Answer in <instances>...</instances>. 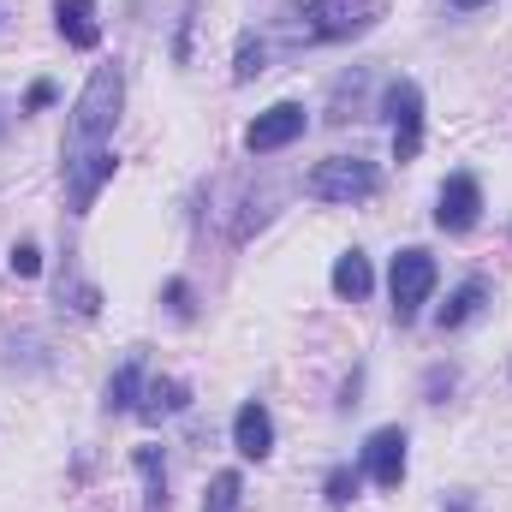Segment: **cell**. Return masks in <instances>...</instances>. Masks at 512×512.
<instances>
[{"instance_id":"obj_1","label":"cell","mask_w":512,"mask_h":512,"mask_svg":"<svg viewBox=\"0 0 512 512\" xmlns=\"http://www.w3.org/2000/svg\"><path fill=\"white\" fill-rule=\"evenodd\" d=\"M126 102V72L120 66H96L90 84L78 90L72 126H66V203L72 215H90L96 191L114 179V120Z\"/></svg>"},{"instance_id":"obj_2","label":"cell","mask_w":512,"mask_h":512,"mask_svg":"<svg viewBox=\"0 0 512 512\" xmlns=\"http://www.w3.org/2000/svg\"><path fill=\"white\" fill-rule=\"evenodd\" d=\"M376 18H382V0H298L286 30L292 42H346V36H364Z\"/></svg>"},{"instance_id":"obj_3","label":"cell","mask_w":512,"mask_h":512,"mask_svg":"<svg viewBox=\"0 0 512 512\" xmlns=\"http://www.w3.org/2000/svg\"><path fill=\"white\" fill-rule=\"evenodd\" d=\"M304 185H310L316 203H364V197L382 191V167L364 161V155H328V161L310 167Z\"/></svg>"},{"instance_id":"obj_4","label":"cell","mask_w":512,"mask_h":512,"mask_svg":"<svg viewBox=\"0 0 512 512\" xmlns=\"http://www.w3.org/2000/svg\"><path fill=\"white\" fill-rule=\"evenodd\" d=\"M387 286H393V322H411V316L429 304V292H435V256L423 251V245L399 251V256H393Z\"/></svg>"},{"instance_id":"obj_5","label":"cell","mask_w":512,"mask_h":512,"mask_svg":"<svg viewBox=\"0 0 512 512\" xmlns=\"http://www.w3.org/2000/svg\"><path fill=\"white\" fill-rule=\"evenodd\" d=\"M387 114H393V161H417V149H423V90H417V78L387 84Z\"/></svg>"},{"instance_id":"obj_6","label":"cell","mask_w":512,"mask_h":512,"mask_svg":"<svg viewBox=\"0 0 512 512\" xmlns=\"http://www.w3.org/2000/svg\"><path fill=\"white\" fill-rule=\"evenodd\" d=\"M304 108L298 102H274L268 114H256L251 126H245V149L251 155H274V149H286V143H298L304 137Z\"/></svg>"},{"instance_id":"obj_7","label":"cell","mask_w":512,"mask_h":512,"mask_svg":"<svg viewBox=\"0 0 512 512\" xmlns=\"http://www.w3.org/2000/svg\"><path fill=\"white\" fill-rule=\"evenodd\" d=\"M477 215H483V185H477L471 173H453V179L441 185L435 227H441V233H471V227H477Z\"/></svg>"},{"instance_id":"obj_8","label":"cell","mask_w":512,"mask_h":512,"mask_svg":"<svg viewBox=\"0 0 512 512\" xmlns=\"http://www.w3.org/2000/svg\"><path fill=\"white\" fill-rule=\"evenodd\" d=\"M364 471H370L376 489H399L405 483V429L399 423H387V429H376L364 441Z\"/></svg>"},{"instance_id":"obj_9","label":"cell","mask_w":512,"mask_h":512,"mask_svg":"<svg viewBox=\"0 0 512 512\" xmlns=\"http://www.w3.org/2000/svg\"><path fill=\"white\" fill-rule=\"evenodd\" d=\"M233 447H239L245 459H268V453H274V417H268L262 399H245V405H239V417H233Z\"/></svg>"},{"instance_id":"obj_10","label":"cell","mask_w":512,"mask_h":512,"mask_svg":"<svg viewBox=\"0 0 512 512\" xmlns=\"http://www.w3.org/2000/svg\"><path fill=\"white\" fill-rule=\"evenodd\" d=\"M191 405V387L173 382V376H155V382L143 387V399H137V417L143 423H161V417H173V411H185Z\"/></svg>"},{"instance_id":"obj_11","label":"cell","mask_w":512,"mask_h":512,"mask_svg":"<svg viewBox=\"0 0 512 512\" xmlns=\"http://www.w3.org/2000/svg\"><path fill=\"white\" fill-rule=\"evenodd\" d=\"M54 18H60V36H66L72 48H96V42H102L96 0H60V6H54Z\"/></svg>"},{"instance_id":"obj_12","label":"cell","mask_w":512,"mask_h":512,"mask_svg":"<svg viewBox=\"0 0 512 512\" xmlns=\"http://www.w3.org/2000/svg\"><path fill=\"white\" fill-rule=\"evenodd\" d=\"M483 304H489V280H465V286H453V298H447V304H441V316H435V322H441V334H447V328H465Z\"/></svg>"},{"instance_id":"obj_13","label":"cell","mask_w":512,"mask_h":512,"mask_svg":"<svg viewBox=\"0 0 512 512\" xmlns=\"http://www.w3.org/2000/svg\"><path fill=\"white\" fill-rule=\"evenodd\" d=\"M131 465L143 471V512H167V465H161V447H137Z\"/></svg>"},{"instance_id":"obj_14","label":"cell","mask_w":512,"mask_h":512,"mask_svg":"<svg viewBox=\"0 0 512 512\" xmlns=\"http://www.w3.org/2000/svg\"><path fill=\"white\" fill-rule=\"evenodd\" d=\"M370 286H376V274H370V256L364 251H346L334 262V292H340V298L358 304V298H370Z\"/></svg>"},{"instance_id":"obj_15","label":"cell","mask_w":512,"mask_h":512,"mask_svg":"<svg viewBox=\"0 0 512 512\" xmlns=\"http://www.w3.org/2000/svg\"><path fill=\"white\" fill-rule=\"evenodd\" d=\"M137 399H143V358H126L108 382V411H137Z\"/></svg>"},{"instance_id":"obj_16","label":"cell","mask_w":512,"mask_h":512,"mask_svg":"<svg viewBox=\"0 0 512 512\" xmlns=\"http://www.w3.org/2000/svg\"><path fill=\"white\" fill-rule=\"evenodd\" d=\"M239 507H245V477L239 471H215L209 495H203V512H239Z\"/></svg>"},{"instance_id":"obj_17","label":"cell","mask_w":512,"mask_h":512,"mask_svg":"<svg viewBox=\"0 0 512 512\" xmlns=\"http://www.w3.org/2000/svg\"><path fill=\"white\" fill-rule=\"evenodd\" d=\"M256 72H268V48H262L256 30H245L239 36V54H233V84H251Z\"/></svg>"},{"instance_id":"obj_18","label":"cell","mask_w":512,"mask_h":512,"mask_svg":"<svg viewBox=\"0 0 512 512\" xmlns=\"http://www.w3.org/2000/svg\"><path fill=\"white\" fill-rule=\"evenodd\" d=\"M352 495H358V471L352 465H334L328 471V507H346Z\"/></svg>"},{"instance_id":"obj_19","label":"cell","mask_w":512,"mask_h":512,"mask_svg":"<svg viewBox=\"0 0 512 512\" xmlns=\"http://www.w3.org/2000/svg\"><path fill=\"white\" fill-rule=\"evenodd\" d=\"M6 262H12V274H24V280H30V274H42V251H36V245H12Z\"/></svg>"},{"instance_id":"obj_20","label":"cell","mask_w":512,"mask_h":512,"mask_svg":"<svg viewBox=\"0 0 512 512\" xmlns=\"http://www.w3.org/2000/svg\"><path fill=\"white\" fill-rule=\"evenodd\" d=\"M54 96H60V90H54V84H48V78H36V84H30V96H24V108H30V114H36V108H48V102H54Z\"/></svg>"},{"instance_id":"obj_21","label":"cell","mask_w":512,"mask_h":512,"mask_svg":"<svg viewBox=\"0 0 512 512\" xmlns=\"http://www.w3.org/2000/svg\"><path fill=\"white\" fill-rule=\"evenodd\" d=\"M167 304H173V316H191V286L185 280H167Z\"/></svg>"},{"instance_id":"obj_22","label":"cell","mask_w":512,"mask_h":512,"mask_svg":"<svg viewBox=\"0 0 512 512\" xmlns=\"http://www.w3.org/2000/svg\"><path fill=\"white\" fill-rule=\"evenodd\" d=\"M447 6H459V12H477V6H489V0H447Z\"/></svg>"},{"instance_id":"obj_23","label":"cell","mask_w":512,"mask_h":512,"mask_svg":"<svg viewBox=\"0 0 512 512\" xmlns=\"http://www.w3.org/2000/svg\"><path fill=\"white\" fill-rule=\"evenodd\" d=\"M0 137H6V114H0Z\"/></svg>"}]
</instances>
